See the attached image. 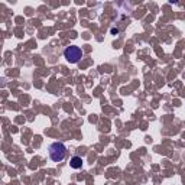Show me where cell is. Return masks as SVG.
Returning a JSON list of instances; mask_svg holds the SVG:
<instances>
[{
  "instance_id": "1",
  "label": "cell",
  "mask_w": 185,
  "mask_h": 185,
  "mask_svg": "<svg viewBox=\"0 0 185 185\" xmlns=\"http://www.w3.org/2000/svg\"><path fill=\"white\" fill-rule=\"evenodd\" d=\"M48 151H49L51 160H54V162H61V160H64V158L67 156V146H65L62 142L51 143L49 147H48Z\"/></svg>"
},
{
  "instance_id": "2",
  "label": "cell",
  "mask_w": 185,
  "mask_h": 185,
  "mask_svg": "<svg viewBox=\"0 0 185 185\" xmlns=\"http://www.w3.org/2000/svg\"><path fill=\"white\" fill-rule=\"evenodd\" d=\"M64 56L70 64H77L83 58V51H81V48H78L75 45L67 46L65 51H64Z\"/></svg>"
},
{
  "instance_id": "3",
  "label": "cell",
  "mask_w": 185,
  "mask_h": 185,
  "mask_svg": "<svg viewBox=\"0 0 185 185\" xmlns=\"http://www.w3.org/2000/svg\"><path fill=\"white\" fill-rule=\"evenodd\" d=\"M70 166L72 169H80L83 166V159H81V156H72L71 159H70Z\"/></svg>"
},
{
  "instance_id": "4",
  "label": "cell",
  "mask_w": 185,
  "mask_h": 185,
  "mask_svg": "<svg viewBox=\"0 0 185 185\" xmlns=\"http://www.w3.org/2000/svg\"><path fill=\"white\" fill-rule=\"evenodd\" d=\"M110 32H111L113 35H117L119 34V29H117V28H111V30H110Z\"/></svg>"
}]
</instances>
